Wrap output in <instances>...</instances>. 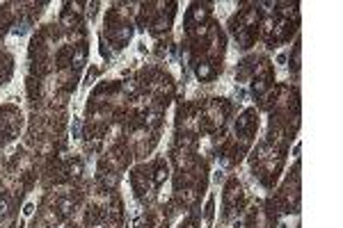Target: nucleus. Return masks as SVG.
<instances>
[{"label":"nucleus","mask_w":343,"mask_h":228,"mask_svg":"<svg viewBox=\"0 0 343 228\" xmlns=\"http://www.w3.org/2000/svg\"><path fill=\"white\" fill-rule=\"evenodd\" d=\"M7 208H9L7 198H0V214H7Z\"/></svg>","instance_id":"nucleus-1"},{"label":"nucleus","mask_w":343,"mask_h":228,"mask_svg":"<svg viewBox=\"0 0 343 228\" xmlns=\"http://www.w3.org/2000/svg\"><path fill=\"white\" fill-rule=\"evenodd\" d=\"M197 73H199L201 78H208V75H211V68H208V66H199V71H197Z\"/></svg>","instance_id":"nucleus-2"},{"label":"nucleus","mask_w":343,"mask_h":228,"mask_svg":"<svg viewBox=\"0 0 343 228\" xmlns=\"http://www.w3.org/2000/svg\"><path fill=\"white\" fill-rule=\"evenodd\" d=\"M23 214H25V217H28V214H32V203H28V205H25V210H23Z\"/></svg>","instance_id":"nucleus-4"},{"label":"nucleus","mask_w":343,"mask_h":228,"mask_svg":"<svg viewBox=\"0 0 343 228\" xmlns=\"http://www.w3.org/2000/svg\"><path fill=\"white\" fill-rule=\"evenodd\" d=\"M165 176H167V171H165V169H160V171L156 173V183H160V180H165Z\"/></svg>","instance_id":"nucleus-3"}]
</instances>
